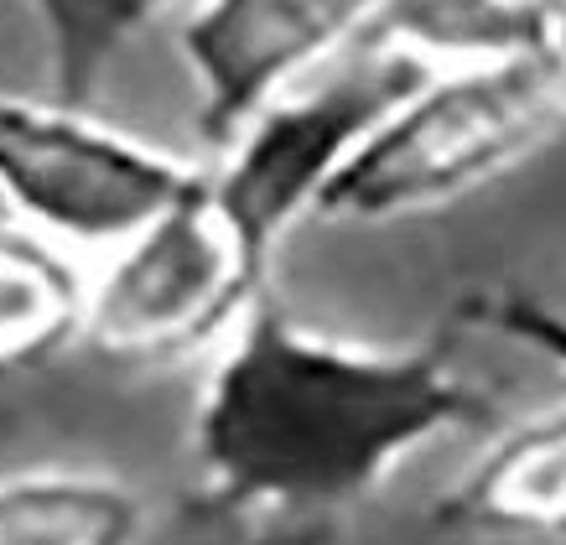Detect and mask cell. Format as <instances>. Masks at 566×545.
<instances>
[{
	"label": "cell",
	"instance_id": "cell-1",
	"mask_svg": "<svg viewBox=\"0 0 566 545\" xmlns=\"http://www.w3.org/2000/svg\"><path fill=\"white\" fill-rule=\"evenodd\" d=\"M463 333L452 317L427 343L369 348L260 296L198 390L192 510L265 545H323L411 452L494 421V390L458 354Z\"/></svg>",
	"mask_w": 566,
	"mask_h": 545
},
{
	"label": "cell",
	"instance_id": "cell-2",
	"mask_svg": "<svg viewBox=\"0 0 566 545\" xmlns=\"http://www.w3.org/2000/svg\"><path fill=\"white\" fill-rule=\"evenodd\" d=\"M566 125V94L535 63L427 69L327 177L317 213L395 223L468 198Z\"/></svg>",
	"mask_w": 566,
	"mask_h": 545
},
{
	"label": "cell",
	"instance_id": "cell-3",
	"mask_svg": "<svg viewBox=\"0 0 566 545\" xmlns=\"http://www.w3.org/2000/svg\"><path fill=\"white\" fill-rule=\"evenodd\" d=\"M260 296L271 271L244 255L198 167L151 223L88 265L84 343L120 369H167L213 354Z\"/></svg>",
	"mask_w": 566,
	"mask_h": 545
},
{
	"label": "cell",
	"instance_id": "cell-4",
	"mask_svg": "<svg viewBox=\"0 0 566 545\" xmlns=\"http://www.w3.org/2000/svg\"><path fill=\"white\" fill-rule=\"evenodd\" d=\"M421 73L427 69L411 57L364 42L359 63H348L323 84L307 78L286 88L229 146L213 151L203 167L208 198L260 271H271L292 223L317 213V198L338 161Z\"/></svg>",
	"mask_w": 566,
	"mask_h": 545
},
{
	"label": "cell",
	"instance_id": "cell-5",
	"mask_svg": "<svg viewBox=\"0 0 566 545\" xmlns=\"http://www.w3.org/2000/svg\"><path fill=\"white\" fill-rule=\"evenodd\" d=\"M198 177V161L156 151L84 104L0 88V198L17 223L104 255L151 223Z\"/></svg>",
	"mask_w": 566,
	"mask_h": 545
},
{
	"label": "cell",
	"instance_id": "cell-6",
	"mask_svg": "<svg viewBox=\"0 0 566 545\" xmlns=\"http://www.w3.org/2000/svg\"><path fill=\"white\" fill-rule=\"evenodd\" d=\"M390 0H192L182 57L198 94V136L219 151L244 125L307 84L327 57L364 42Z\"/></svg>",
	"mask_w": 566,
	"mask_h": 545
},
{
	"label": "cell",
	"instance_id": "cell-7",
	"mask_svg": "<svg viewBox=\"0 0 566 545\" xmlns=\"http://www.w3.org/2000/svg\"><path fill=\"white\" fill-rule=\"evenodd\" d=\"M431 525L458 541L566 545V406L499 431L431 504Z\"/></svg>",
	"mask_w": 566,
	"mask_h": 545
},
{
	"label": "cell",
	"instance_id": "cell-8",
	"mask_svg": "<svg viewBox=\"0 0 566 545\" xmlns=\"http://www.w3.org/2000/svg\"><path fill=\"white\" fill-rule=\"evenodd\" d=\"M84 323L88 265L78 250L27 223H0V375L36 369L84 343Z\"/></svg>",
	"mask_w": 566,
	"mask_h": 545
},
{
	"label": "cell",
	"instance_id": "cell-9",
	"mask_svg": "<svg viewBox=\"0 0 566 545\" xmlns=\"http://www.w3.org/2000/svg\"><path fill=\"white\" fill-rule=\"evenodd\" d=\"M146 504L125 478L32 468L0 478V545H140Z\"/></svg>",
	"mask_w": 566,
	"mask_h": 545
},
{
	"label": "cell",
	"instance_id": "cell-10",
	"mask_svg": "<svg viewBox=\"0 0 566 545\" xmlns=\"http://www.w3.org/2000/svg\"><path fill=\"white\" fill-rule=\"evenodd\" d=\"M541 0H390L364 42L421 69L531 63Z\"/></svg>",
	"mask_w": 566,
	"mask_h": 545
},
{
	"label": "cell",
	"instance_id": "cell-11",
	"mask_svg": "<svg viewBox=\"0 0 566 545\" xmlns=\"http://www.w3.org/2000/svg\"><path fill=\"white\" fill-rule=\"evenodd\" d=\"M52 69V99L88 104L125 48L177 0H27Z\"/></svg>",
	"mask_w": 566,
	"mask_h": 545
},
{
	"label": "cell",
	"instance_id": "cell-12",
	"mask_svg": "<svg viewBox=\"0 0 566 545\" xmlns=\"http://www.w3.org/2000/svg\"><path fill=\"white\" fill-rule=\"evenodd\" d=\"M458 323L473 333H499V338L520 343L531 354L551 358L556 369H566V307L535 296L525 286H494V291H473L458 302Z\"/></svg>",
	"mask_w": 566,
	"mask_h": 545
},
{
	"label": "cell",
	"instance_id": "cell-13",
	"mask_svg": "<svg viewBox=\"0 0 566 545\" xmlns=\"http://www.w3.org/2000/svg\"><path fill=\"white\" fill-rule=\"evenodd\" d=\"M531 63L546 73L551 84L566 94V0H541V17H535V48Z\"/></svg>",
	"mask_w": 566,
	"mask_h": 545
}]
</instances>
